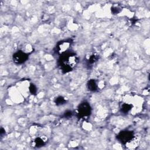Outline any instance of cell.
<instances>
[{"label": "cell", "mask_w": 150, "mask_h": 150, "mask_svg": "<svg viewBox=\"0 0 150 150\" xmlns=\"http://www.w3.org/2000/svg\"><path fill=\"white\" fill-rule=\"evenodd\" d=\"M77 63V58L74 54H69L63 57L62 63L63 67L66 69H70L73 67Z\"/></svg>", "instance_id": "obj_1"}, {"label": "cell", "mask_w": 150, "mask_h": 150, "mask_svg": "<svg viewBox=\"0 0 150 150\" xmlns=\"http://www.w3.org/2000/svg\"><path fill=\"white\" fill-rule=\"evenodd\" d=\"M79 112L82 116L88 115L90 113V107L86 103H83L79 108Z\"/></svg>", "instance_id": "obj_3"}, {"label": "cell", "mask_w": 150, "mask_h": 150, "mask_svg": "<svg viewBox=\"0 0 150 150\" xmlns=\"http://www.w3.org/2000/svg\"><path fill=\"white\" fill-rule=\"evenodd\" d=\"M27 59V56L25 53L17 52L13 55V60L18 63H22Z\"/></svg>", "instance_id": "obj_2"}, {"label": "cell", "mask_w": 150, "mask_h": 150, "mask_svg": "<svg viewBox=\"0 0 150 150\" xmlns=\"http://www.w3.org/2000/svg\"><path fill=\"white\" fill-rule=\"evenodd\" d=\"M35 145H36L37 146H42L43 144V141L40 138H37L35 141Z\"/></svg>", "instance_id": "obj_4"}, {"label": "cell", "mask_w": 150, "mask_h": 150, "mask_svg": "<svg viewBox=\"0 0 150 150\" xmlns=\"http://www.w3.org/2000/svg\"><path fill=\"white\" fill-rule=\"evenodd\" d=\"M64 102V100L63 98L62 97H59L58 98L56 99V103L57 104H63V103Z\"/></svg>", "instance_id": "obj_5"}]
</instances>
